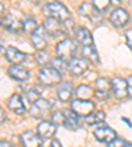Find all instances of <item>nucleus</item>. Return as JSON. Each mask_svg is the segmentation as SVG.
<instances>
[{
	"mask_svg": "<svg viewBox=\"0 0 132 147\" xmlns=\"http://www.w3.org/2000/svg\"><path fill=\"white\" fill-rule=\"evenodd\" d=\"M0 114H1V123H4V119H5V114H4V109H3V108L0 109Z\"/></svg>",
	"mask_w": 132,
	"mask_h": 147,
	"instance_id": "38",
	"label": "nucleus"
},
{
	"mask_svg": "<svg viewBox=\"0 0 132 147\" xmlns=\"http://www.w3.org/2000/svg\"><path fill=\"white\" fill-rule=\"evenodd\" d=\"M77 50V45L74 43L73 40L70 38H64L62 41H60L55 46V53H57V57L64 61H69L74 58V53Z\"/></svg>",
	"mask_w": 132,
	"mask_h": 147,
	"instance_id": "2",
	"label": "nucleus"
},
{
	"mask_svg": "<svg viewBox=\"0 0 132 147\" xmlns=\"http://www.w3.org/2000/svg\"><path fill=\"white\" fill-rule=\"evenodd\" d=\"M127 83H128V93L129 96H132V75L127 78Z\"/></svg>",
	"mask_w": 132,
	"mask_h": 147,
	"instance_id": "35",
	"label": "nucleus"
},
{
	"mask_svg": "<svg viewBox=\"0 0 132 147\" xmlns=\"http://www.w3.org/2000/svg\"><path fill=\"white\" fill-rule=\"evenodd\" d=\"M23 91H24L25 96H27V100L31 101L32 104L40 98L41 88L38 86H36V84H27V86L23 87Z\"/></svg>",
	"mask_w": 132,
	"mask_h": 147,
	"instance_id": "22",
	"label": "nucleus"
},
{
	"mask_svg": "<svg viewBox=\"0 0 132 147\" xmlns=\"http://www.w3.org/2000/svg\"><path fill=\"white\" fill-rule=\"evenodd\" d=\"M62 28H64L65 34H70V33H73L74 29H75V24H74V21L71 18H68V20H65V21L62 22Z\"/></svg>",
	"mask_w": 132,
	"mask_h": 147,
	"instance_id": "30",
	"label": "nucleus"
},
{
	"mask_svg": "<svg viewBox=\"0 0 132 147\" xmlns=\"http://www.w3.org/2000/svg\"><path fill=\"white\" fill-rule=\"evenodd\" d=\"M44 28L48 34H50L52 37H61L64 36V28H62V22L57 18L53 17H46L44 20Z\"/></svg>",
	"mask_w": 132,
	"mask_h": 147,
	"instance_id": "7",
	"label": "nucleus"
},
{
	"mask_svg": "<svg viewBox=\"0 0 132 147\" xmlns=\"http://www.w3.org/2000/svg\"><path fill=\"white\" fill-rule=\"evenodd\" d=\"M124 144H126V142L122 139V138H115L114 141H111L110 143H108V147H124Z\"/></svg>",
	"mask_w": 132,
	"mask_h": 147,
	"instance_id": "33",
	"label": "nucleus"
},
{
	"mask_svg": "<svg viewBox=\"0 0 132 147\" xmlns=\"http://www.w3.org/2000/svg\"><path fill=\"white\" fill-rule=\"evenodd\" d=\"M82 55H83V58L86 59V61H90L91 63H94V64H99V63H101V59H99L98 51H96V49L94 47V45L82 47Z\"/></svg>",
	"mask_w": 132,
	"mask_h": 147,
	"instance_id": "24",
	"label": "nucleus"
},
{
	"mask_svg": "<svg viewBox=\"0 0 132 147\" xmlns=\"http://www.w3.org/2000/svg\"><path fill=\"white\" fill-rule=\"evenodd\" d=\"M8 75L17 82H25L29 78V71L21 64H13L8 68Z\"/></svg>",
	"mask_w": 132,
	"mask_h": 147,
	"instance_id": "16",
	"label": "nucleus"
},
{
	"mask_svg": "<svg viewBox=\"0 0 132 147\" xmlns=\"http://www.w3.org/2000/svg\"><path fill=\"white\" fill-rule=\"evenodd\" d=\"M95 105L90 100H81V98H75L71 101V110L77 114L78 117H89L91 113H94Z\"/></svg>",
	"mask_w": 132,
	"mask_h": 147,
	"instance_id": "4",
	"label": "nucleus"
},
{
	"mask_svg": "<svg viewBox=\"0 0 132 147\" xmlns=\"http://www.w3.org/2000/svg\"><path fill=\"white\" fill-rule=\"evenodd\" d=\"M68 66H69V63H66V61L58 58V57H57V58H52V59H50V67H53L54 70L60 71V72L68 70Z\"/></svg>",
	"mask_w": 132,
	"mask_h": 147,
	"instance_id": "27",
	"label": "nucleus"
},
{
	"mask_svg": "<svg viewBox=\"0 0 132 147\" xmlns=\"http://www.w3.org/2000/svg\"><path fill=\"white\" fill-rule=\"evenodd\" d=\"M64 114H65V123H64L65 127L68 130H77L78 126H79V117L71 109L64 110Z\"/></svg>",
	"mask_w": 132,
	"mask_h": 147,
	"instance_id": "18",
	"label": "nucleus"
},
{
	"mask_svg": "<svg viewBox=\"0 0 132 147\" xmlns=\"http://www.w3.org/2000/svg\"><path fill=\"white\" fill-rule=\"evenodd\" d=\"M128 18H129L128 12H127L126 9L120 8V7L115 8L114 11L111 12V15H110V21L118 28L124 26V25L128 22Z\"/></svg>",
	"mask_w": 132,
	"mask_h": 147,
	"instance_id": "10",
	"label": "nucleus"
},
{
	"mask_svg": "<svg viewBox=\"0 0 132 147\" xmlns=\"http://www.w3.org/2000/svg\"><path fill=\"white\" fill-rule=\"evenodd\" d=\"M103 119H105V112L96 110V112L90 114L89 117H86L85 121H86V123H89V125H94V123H101Z\"/></svg>",
	"mask_w": 132,
	"mask_h": 147,
	"instance_id": "25",
	"label": "nucleus"
},
{
	"mask_svg": "<svg viewBox=\"0 0 132 147\" xmlns=\"http://www.w3.org/2000/svg\"><path fill=\"white\" fill-rule=\"evenodd\" d=\"M55 125L52 121H41L37 125V134L40 135L41 138H50L55 134Z\"/></svg>",
	"mask_w": 132,
	"mask_h": 147,
	"instance_id": "17",
	"label": "nucleus"
},
{
	"mask_svg": "<svg viewBox=\"0 0 132 147\" xmlns=\"http://www.w3.org/2000/svg\"><path fill=\"white\" fill-rule=\"evenodd\" d=\"M50 110V102L46 98H38L32 104L29 109V114L33 118H42L46 113H49Z\"/></svg>",
	"mask_w": 132,
	"mask_h": 147,
	"instance_id": "5",
	"label": "nucleus"
},
{
	"mask_svg": "<svg viewBox=\"0 0 132 147\" xmlns=\"http://www.w3.org/2000/svg\"><path fill=\"white\" fill-rule=\"evenodd\" d=\"M71 96H73V87H71V83L64 82L62 84H60L58 91H57V97H58L61 101L66 102V101L71 100Z\"/></svg>",
	"mask_w": 132,
	"mask_h": 147,
	"instance_id": "21",
	"label": "nucleus"
},
{
	"mask_svg": "<svg viewBox=\"0 0 132 147\" xmlns=\"http://www.w3.org/2000/svg\"><path fill=\"white\" fill-rule=\"evenodd\" d=\"M8 107H9V109L12 110V112H15L16 114L25 113V107H24V102H23V98H21V96L17 95V93H15V95H12L9 97Z\"/></svg>",
	"mask_w": 132,
	"mask_h": 147,
	"instance_id": "19",
	"label": "nucleus"
},
{
	"mask_svg": "<svg viewBox=\"0 0 132 147\" xmlns=\"http://www.w3.org/2000/svg\"><path fill=\"white\" fill-rule=\"evenodd\" d=\"M75 37H77V41L82 45V47L85 46H92V36L90 33V30L87 28H79L75 30Z\"/></svg>",
	"mask_w": 132,
	"mask_h": 147,
	"instance_id": "20",
	"label": "nucleus"
},
{
	"mask_svg": "<svg viewBox=\"0 0 132 147\" xmlns=\"http://www.w3.org/2000/svg\"><path fill=\"white\" fill-rule=\"evenodd\" d=\"M4 55H5L7 61L11 62V63H13V64H20L27 59V54L23 53V51H20V50L16 49V47H13V46H9L8 49L5 50Z\"/></svg>",
	"mask_w": 132,
	"mask_h": 147,
	"instance_id": "15",
	"label": "nucleus"
},
{
	"mask_svg": "<svg viewBox=\"0 0 132 147\" xmlns=\"http://www.w3.org/2000/svg\"><path fill=\"white\" fill-rule=\"evenodd\" d=\"M92 4H94V7H95L96 9H98L99 12H103V11H106V9L110 7L111 1H108V0H103V1H99V0H94L92 1Z\"/></svg>",
	"mask_w": 132,
	"mask_h": 147,
	"instance_id": "32",
	"label": "nucleus"
},
{
	"mask_svg": "<svg viewBox=\"0 0 132 147\" xmlns=\"http://www.w3.org/2000/svg\"><path fill=\"white\" fill-rule=\"evenodd\" d=\"M36 61L38 64L44 66V64H46L48 61H49V55L46 54L44 50H40V51H37V54H36Z\"/></svg>",
	"mask_w": 132,
	"mask_h": 147,
	"instance_id": "31",
	"label": "nucleus"
},
{
	"mask_svg": "<svg viewBox=\"0 0 132 147\" xmlns=\"http://www.w3.org/2000/svg\"><path fill=\"white\" fill-rule=\"evenodd\" d=\"M94 135H95L96 141L103 142V143H110L111 141H114L116 138V133L115 130H112L108 126H102V127H98L94 131Z\"/></svg>",
	"mask_w": 132,
	"mask_h": 147,
	"instance_id": "14",
	"label": "nucleus"
},
{
	"mask_svg": "<svg viewBox=\"0 0 132 147\" xmlns=\"http://www.w3.org/2000/svg\"><path fill=\"white\" fill-rule=\"evenodd\" d=\"M126 40H127L128 47L132 50V29H128V30L126 32Z\"/></svg>",
	"mask_w": 132,
	"mask_h": 147,
	"instance_id": "34",
	"label": "nucleus"
},
{
	"mask_svg": "<svg viewBox=\"0 0 132 147\" xmlns=\"http://www.w3.org/2000/svg\"><path fill=\"white\" fill-rule=\"evenodd\" d=\"M50 119H52V122L54 123V125H64L65 123L64 112H61V110H55V112H53Z\"/></svg>",
	"mask_w": 132,
	"mask_h": 147,
	"instance_id": "29",
	"label": "nucleus"
},
{
	"mask_svg": "<svg viewBox=\"0 0 132 147\" xmlns=\"http://www.w3.org/2000/svg\"><path fill=\"white\" fill-rule=\"evenodd\" d=\"M111 86H112V92L118 98H126L128 93V83L126 79L120 76H114L111 79Z\"/></svg>",
	"mask_w": 132,
	"mask_h": 147,
	"instance_id": "6",
	"label": "nucleus"
},
{
	"mask_svg": "<svg viewBox=\"0 0 132 147\" xmlns=\"http://www.w3.org/2000/svg\"><path fill=\"white\" fill-rule=\"evenodd\" d=\"M0 147H13V146L9 143L8 141H4V139H3V141L0 142Z\"/></svg>",
	"mask_w": 132,
	"mask_h": 147,
	"instance_id": "37",
	"label": "nucleus"
},
{
	"mask_svg": "<svg viewBox=\"0 0 132 147\" xmlns=\"http://www.w3.org/2000/svg\"><path fill=\"white\" fill-rule=\"evenodd\" d=\"M122 119H123L124 122H127V123H128V125H129V126H132V123H131V122H129V121H128V119H127V118H124V117H123V118H122Z\"/></svg>",
	"mask_w": 132,
	"mask_h": 147,
	"instance_id": "39",
	"label": "nucleus"
},
{
	"mask_svg": "<svg viewBox=\"0 0 132 147\" xmlns=\"http://www.w3.org/2000/svg\"><path fill=\"white\" fill-rule=\"evenodd\" d=\"M79 13L82 16H86V17H89V18H95V16H101V12H99L98 9L94 7V4L92 3H90V1H85V3H82L79 5Z\"/></svg>",
	"mask_w": 132,
	"mask_h": 147,
	"instance_id": "23",
	"label": "nucleus"
},
{
	"mask_svg": "<svg viewBox=\"0 0 132 147\" xmlns=\"http://www.w3.org/2000/svg\"><path fill=\"white\" fill-rule=\"evenodd\" d=\"M49 147H62L61 143H60L57 139H52V142H50V146Z\"/></svg>",
	"mask_w": 132,
	"mask_h": 147,
	"instance_id": "36",
	"label": "nucleus"
},
{
	"mask_svg": "<svg viewBox=\"0 0 132 147\" xmlns=\"http://www.w3.org/2000/svg\"><path fill=\"white\" fill-rule=\"evenodd\" d=\"M95 95L98 98H107V96L110 95V91L112 88L111 82L107 78H98L95 80Z\"/></svg>",
	"mask_w": 132,
	"mask_h": 147,
	"instance_id": "13",
	"label": "nucleus"
},
{
	"mask_svg": "<svg viewBox=\"0 0 132 147\" xmlns=\"http://www.w3.org/2000/svg\"><path fill=\"white\" fill-rule=\"evenodd\" d=\"M87 67H89V64H87V61L83 58V57H74V58L69 62L68 70L74 76H81V75L87 70Z\"/></svg>",
	"mask_w": 132,
	"mask_h": 147,
	"instance_id": "8",
	"label": "nucleus"
},
{
	"mask_svg": "<svg viewBox=\"0 0 132 147\" xmlns=\"http://www.w3.org/2000/svg\"><path fill=\"white\" fill-rule=\"evenodd\" d=\"M1 25L5 28L7 30L12 32V33H20L23 30V22L12 15L3 16L1 17Z\"/></svg>",
	"mask_w": 132,
	"mask_h": 147,
	"instance_id": "11",
	"label": "nucleus"
},
{
	"mask_svg": "<svg viewBox=\"0 0 132 147\" xmlns=\"http://www.w3.org/2000/svg\"><path fill=\"white\" fill-rule=\"evenodd\" d=\"M92 95V88L90 86L82 84L77 88V96L81 100H89V97Z\"/></svg>",
	"mask_w": 132,
	"mask_h": 147,
	"instance_id": "26",
	"label": "nucleus"
},
{
	"mask_svg": "<svg viewBox=\"0 0 132 147\" xmlns=\"http://www.w3.org/2000/svg\"><path fill=\"white\" fill-rule=\"evenodd\" d=\"M38 82L42 84V86H48L52 87L58 84L62 79V75L60 71L54 70L53 67H42L41 71L38 72V76H37Z\"/></svg>",
	"mask_w": 132,
	"mask_h": 147,
	"instance_id": "3",
	"label": "nucleus"
},
{
	"mask_svg": "<svg viewBox=\"0 0 132 147\" xmlns=\"http://www.w3.org/2000/svg\"><path fill=\"white\" fill-rule=\"evenodd\" d=\"M42 11L45 15H48V17L57 18L60 21H65V20L70 18V12H69V9L62 3H60V1L48 3L46 5H44Z\"/></svg>",
	"mask_w": 132,
	"mask_h": 147,
	"instance_id": "1",
	"label": "nucleus"
},
{
	"mask_svg": "<svg viewBox=\"0 0 132 147\" xmlns=\"http://www.w3.org/2000/svg\"><path fill=\"white\" fill-rule=\"evenodd\" d=\"M20 139H21V143L24 147H41V143H42V138L32 130L24 131Z\"/></svg>",
	"mask_w": 132,
	"mask_h": 147,
	"instance_id": "9",
	"label": "nucleus"
},
{
	"mask_svg": "<svg viewBox=\"0 0 132 147\" xmlns=\"http://www.w3.org/2000/svg\"><path fill=\"white\" fill-rule=\"evenodd\" d=\"M46 30L44 26H38L36 29L33 34L31 36V40H32V43L33 46L37 49V51L40 50H44L46 47Z\"/></svg>",
	"mask_w": 132,
	"mask_h": 147,
	"instance_id": "12",
	"label": "nucleus"
},
{
	"mask_svg": "<svg viewBox=\"0 0 132 147\" xmlns=\"http://www.w3.org/2000/svg\"><path fill=\"white\" fill-rule=\"evenodd\" d=\"M124 147H132V143H129V142H126V144H124Z\"/></svg>",
	"mask_w": 132,
	"mask_h": 147,
	"instance_id": "40",
	"label": "nucleus"
},
{
	"mask_svg": "<svg viewBox=\"0 0 132 147\" xmlns=\"http://www.w3.org/2000/svg\"><path fill=\"white\" fill-rule=\"evenodd\" d=\"M37 28H38V25H37V22L34 21L33 18H27V20L23 22V30H24L25 33L33 34L34 32H36Z\"/></svg>",
	"mask_w": 132,
	"mask_h": 147,
	"instance_id": "28",
	"label": "nucleus"
}]
</instances>
